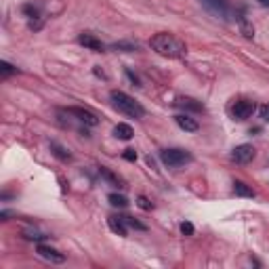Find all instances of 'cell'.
<instances>
[{
    "mask_svg": "<svg viewBox=\"0 0 269 269\" xmlns=\"http://www.w3.org/2000/svg\"><path fill=\"white\" fill-rule=\"evenodd\" d=\"M149 46L154 48L158 55H162V57H168V59H179V57H183V55L187 53L185 42H181L173 34H164V32L151 36Z\"/></svg>",
    "mask_w": 269,
    "mask_h": 269,
    "instance_id": "6da1fadb",
    "label": "cell"
},
{
    "mask_svg": "<svg viewBox=\"0 0 269 269\" xmlns=\"http://www.w3.org/2000/svg\"><path fill=\"white\" fill-rule=\"evenodd\" d=\"M109 99H112V105L118 109L120 114L128 116V118L139 120V118H143V116H145V109H143L141 103L134 101L131 95L122 93V90H112V93H109Z\"/></svg>",
    "mask_w": 269,
    "mask_h": 269,
    "instance_id": "7a4b0ae2",
    "label": "cell"
},
{
    "mask_svg": "<svg viewBox=\"0 0 269 269\" xmlns=\"http://www.w3.org/2000/svg\"><path fill=\"white\" fill-rule=\"evenodd\" d=\"M160 160H162L164 166H168V168H181V166H185V164L192 162L194 156L189 154L187 149L170 148V149H162L160 151Z\"/></svg>",
    "mask_w": 269,
    "mask_h": 269,
    "instance_id": "3957f363",
    "label": "cell"
},
{
    "mask_svg": "<svg viewBox=\"0 0 269 269\" xmlns=\"http://www.w3.org/2000/svg\"><path fill=\"white\" fill-rule=\"evenodd\" d=\"M202 7H204L212 17L221 21H229L231 19V7L227 0H200Z\"/></svg>",
    "mask_w": 269,
    "mask_h": 269,
    "instance_id": "277c9868",
    "label": "cell"
},
{
    "mask_svg": "<svg viewBox=\"0 0 269 269\" xmlns=\"http://www.w3.org/2000/svg\"><path fill=\"white\" fill-rule=\"evenodd\" d=\"M254 112H256V103L250 101V99H238L234 105H231V118L238 120V122L253 118Z\"/></svg>",
    "mask_w": 269,
    "mask_h": 269,
    "instance_id": "5b68a950",
    "label": "cell"
},
{
    "mask_svg": "<svg viewBox=\"0 0 269 269\" xmlns=\"http://www.w3.org/2000/svg\"><path fill=\"white\" fill-rule=\"evenodd\" d=\"M254 156H256V149L248 143L238 145V148H234V151H231V160L236 164H248L254 160Z\"/></svg>",
    "mask_w": 269,
    "mask_h": 269,
    "instance_id": "8992f818",
    "label": "cell"
},
{
    "mask_svg": "<svg viewBox=\"0 0 269 269\" xmlns=\"http://www.w3.org/2000/svg\"><path fill=\"white\" fill-rule=\"evenodd\" d=\"M36 253H38L40 259H45V261H48V263H55V265H57V263H63V261H65V254H63V253H59V250L46 246V244H38V246H36Z\"/></svg>",
    "mask_w": 269,
    "mask_h": 269,
    "instance_id": "52a82bcc",
    "label": "cell"
},
{
    "mask_svg": "<svg viewBox=\"0 0 269 269\" xmlns=\"http://www.w3.org/2000/svg\"><path fill=\"white\" fill-rule=\"evenodd\" d=\"M67 114L76 116L78 120L84 122V124H89V126H97V124H99V118H97L93 112H89V109H82V107H67Z\"/></svg>",
    "mask_w": 269,
    "mask_h": 269,
    "instance_id": "ba28073f",
    "label": "cell"
},
{
    "mask_svg": "<svg viewBox=\"0 0 269 269\" xmlns=\"http://www.w3.org/2000/svg\"><path fill=\"white\" fill-rule=\"evenodd\" d=\"M78 42H80L84 48H89V51H95V53L105 51V45H103L99 38H95L93 34H80V36H78Z\"/></svg>",
    "mask_w": 269,
    "mask_h": 269,
    "instance_id": "9c48e42d",
    "label": "cell"
},
{
    "mask_svg": "<svg viewBox=\"0 0 269 269\" xmlns=\"http://www.w3.org/2000/svg\"><path fill=\"white\" fill-rule=\"evenodd\" d=\"M236 21H238V26H240L242 34L246 36V38H254V28H253V23H250L248 17H246V9L238 11V13H236Z\"/></svg>",
    "mask_w": 269,
    "mask_h": 269,
    "instance_id": "30bf717a",
    "label": "cell"
},
{
    "mask_svg": "<svg viewBox=\"0 0 269 269\" xmlns=\"http://www.w3.org/2000/svg\"><path fill=\"white\" fill-rule=\"evenodd\" d=\"M175 122H177V126L183 128V131H187V133H195L200 128V124L195 122L192 116H187V114H179V116H175Z\"/></svg>",
    "mask_w": 269,
    "mask_h": 269,
    "instance_id": "8fae6325",
    "label": "cell"
},
{
    "mask_svg": "<svg viewBox=\"0 0 269 269\" xmlns=\"http://www.w3.org/2000/svg\"><path fill=\"white\" fill-rule=\"evenodd\" d=\"M175 105H179L183 109H189V112H204V105L195 99H189V97H179L175 101Z\"/></svg>",
    "mask_w": 269,
    "mask_h": 269,
    "instance_id": "7c38bea8",
    "label": "cell"
},
{
    "mask_svg": "<svg viewBox=\"0 0 269 269\" xmlns=\"http://www.w3.org/2000/svg\"><path fill=\"white\" fill-rule=\"evenodd\" d=\"M133 134H134L133 133V126L131 124H124V122H120V124L114 128V137L120 139V141H131Z\"/></svg>",
    "mask_w": 269,
    "mask_h": 269,
    "instance_id": "4fadbf2b",
    "label": "cell"
},
{
    "mask_svg": "<svg viewBox=\"0 0 269 269\" xmlns=\"http://www.w3.org/2000/svg\"><path fill=\"white\" fill-rule=\"evenodd\" d=\"M107 225H109V229H112L114 234L126 236V223H124V219H122V217H109Z\"/></svg>",
    "mask_w": 269,
    "mask_h": 269,
    "instance_id": "5bb4252c",
    "label": "cell"
},
{
    "mask_svg": "<svg viewBox=\"0 0 269 269\" xmlns=\"http://www.w3.org/2000/svg\"><path fill=\"white\" fill-rule=\"evenodd\" d=\"M234 194L236 195H240V198H254V189L246 185V183H242V181H234Z\"/></svg>",
    "mask_w": 269,
    "mask_h": 269,
    "instance_id": "9a60e30c",
    "label": "cell"
},
{
    "mask_svg": "<svg viewBox=\"0 0 269 269\" xmlns=\"http://www.w3.org/2000/svg\"><path fill=\"white\" fill-rule=\"evenodd\" d=\"M109 48H112V51H122V53H133V51H137V48H139V45H137V42L122 40V42H114Z\"/></svg>",
    "mask_w": 269,
    "mask_h": 269,
    "instance_id": "2e32d148",
    "label": "cell"
},
{
    "mask_svg": "<svg viewBox=\"0 0 269 269\" xmlns=\"http://www.w3.org/2000/svg\"><path fill=\"white\" fill-rule=\"evenodd\" d=\"M51 151L59 158V160H63V162H67V160L72 158V156H70V151H67V149L63 148V145H59V143H55V141L51 143Z\"/></svg>",
    "mask_w": 269,
    "mask_h": 269,
    "instance_id": "e0dca14e",
    "label": "cell"
},
{
    "mask_svg": "<svg viewBox=\"0 0 269 269\" xmlns=\"http://www.w3.org/2000/svg\"><path fill=\"white\" fill-rule=\"evenodd\" d=\"M99 173H101V177H105V179H107L109 183H114V185H118V187H124V185H122V181H120L118 177H116V175H114V173H112V170H109V168L101 166V168H99Z\"/></svg>",
    "mask_w": 269,
    "mask_h": 269,
    "instance_id": "ac0fdd59",
    "label": "cell"
},
{
    "mask_svg": "<svg viewBox=\"0 0 269 269\" xmlns=\"http://www.w3.org/2000/svg\"><path fill=\"white\" fill-rule=\"evenodd\" d=\"M109 204L112 206H118V209H124V206H128V200L124 198V195H118V194H109Z\"/></svg>",
    "mask_w": 269,
    "mask_h": 269,
    "instance_id": "d6986e66",
    "label": "cell"
},
{
    "mask_svg": "<svg viewBox=\"0 0 269 269\" xmlns=\"http://www.w3.org/2000/svg\"><path fill=\"white\" fill-rule=\"evenodd\" d=\"M17 67L15 65H11V63H7V61H2V63H0V74H2V78H9L11 74H17Z\"/></svg>",
    "mask_w": 269,
    "mask_h": 269,
    "instance_id": "ffe728a7",
    "label": "cell"
},
{
    "mask_svg": "<svg viewBox=\"0 0 269 269\" xmlns=\"http://www.w3.org/2000/svg\"><path fill=\"white\" fill-rule=\"evenodd\" d=\"M122 219H124V223L128 225V227H134V229H139V231H145V225L139 223L134 217H122Z\"/></svg>",
    "mask_w": 269,
    "mask_h": 269,
    "instance_id": "44dd1931",
    "label": "cell"
},
{
    "mask_svg": "<svg viewBox=\"0 0 269 269\" xmlns=\"http://www.w3.org/2000/svg\"><path fill=\"white\" fill-rule=\"evenodd\" d=\"M137 204H139V209H143V210H151V209H154V204H151V202L145 198V195H139Z\"/></svg>",
    "mask_w": 269,
    "mask_h": 269,
    "instance_id": "7402d4cb",
    "label": "cell"
},
{
    "mask_svg": "<svg viewBox=\"0 0 269 269\" xmlns=\"http://www.w3.org/2000/svg\"><path fill=\"white\" fill-rule=\"evenodd\" d=\"M48 236L45 234H34V231H26V240H36V242H42V240H46Z\"/></svg>",
    "mask_w": 269,
    "mask_h": 269,
    "instance_id": "603a6c76",
    "label": "cell"
},
{
    "mask_svg": "<svg viewBox=\"0 0 269 269\" xmlns=\"http://www.w3.org/2000/svg\"><path fill=\"white\" fill-rule=\"evenodd\" d=\"M181 231H183V234H185V236H194V225L192 223H189V221H183L181 223Z\"/></svg>",
    "mask_w": 269,
    "mask_h": 269,
    "instance_id": "cb8c5ba5",
    "label": "cell"
},
{
    "mask_svg": "<svg viewBox=\"0 0 269 269\" xmlns=\"http://www.w3.org/2000/svg\"><path fill=\"white\" fill-rule=\"evenodd\" d=\"M122 156H124V160H128V162L137 160V151H134V149H124V154H122Z\"/></svg>",
    "mask_w": 269,
    "mask_h": 269,
    "instance_id": "d4e9b609",
    "label": "cell"
},
{
    "mask_svg": "<svg viewBox=\"0 0 269 269\" xmlns=\"http://www.w3.org/2000/svg\"><path fill=\"white\" fill-rule=\"evenodd\" d=\"M261 118H263V122H269V103H265V105L261 107Z\"/></svg>",
    "mask_w": 269,
    "mask_h": 269,
    "instance_id": "484cf974",
    "label": "cell"
},
{
    "mask_svg": "<svg viewBox=\"0 0 269 269\" xmlns=\"http://www.w3.org/2000/svg\"><path fill=\"white\" fill-rule=\"evenodd\" d=\"M259 4H263V7H269V0H256Z\"/></svg>",
    "mask_w": 269,
    "mask_h": 269,
    "instance_id": "4316f807",
    "label": "cell"
}]
</instances>
